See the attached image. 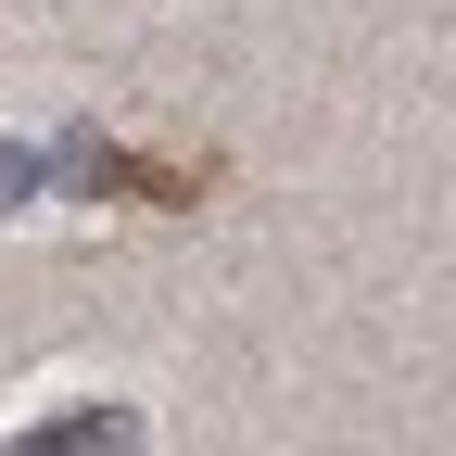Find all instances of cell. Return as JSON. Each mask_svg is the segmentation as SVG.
Returning <instances> with one entry per match:
<instances>
[{
    "label": "cell",
    "mask_w": 456,
    "mask_h": 456,
    "mask_svg": "<svg viewBox=\"0 0 456 456\" xmlns=\"http://www.w3.org/2000/svg\"><path fill=\"white\" fill-rule=\"evenodd\" d=\"M127 444H140V419H127V406H77V419H51V431L0 444V456H127Z\"/></svg>",
    "instance_id": "1"
},
{
    "label": "cell",
    "mask_w": 456,
    "mask_h": 456,
    "mask_svg": "<svg viewBox=\"0 0 456 456\" xmlns=\"http://www.w3.org/2000/svg\"><path fill=\"white\" fill-rule=\"evenodd\" d=\"M38 191V152H0V203H26Z\"/></svg>",
    "instance_id": "2"
}]
</instances>
